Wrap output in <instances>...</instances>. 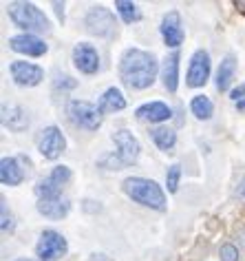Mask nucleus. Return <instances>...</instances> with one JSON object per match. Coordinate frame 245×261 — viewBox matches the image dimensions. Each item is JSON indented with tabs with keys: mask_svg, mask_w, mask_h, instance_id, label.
Here are the masks:
<instances>
[{
	"mask_svg": "<svg viewBox=\"0 0 245 261\" xmlns=\"http://www.w3.org/2000/svg\"><path fill=\"white\" fill-rule=\"evenodd\" d=\"M71 179V168L69 166H53L47 177L36 184L38 199H55L62 197V186Z\"/></svg>",
	"mask_w": 245,
	"mask_h": 261,
	"instance_id": "obj_7",
	"label": "nucleus"
},
{
	"mask_svg": "<svg viewBox=\"0 0 245 261\" xmlns=\"http://www.w3.org/2000/svg\"><path fill=\"white\" fill-rule=\"evenodd\" d=\"M14 261H34V259H27V257H20V259H14Z\"/></svg>",
	"mask_w": 245,
	"mask_h": 261,
	"instance_id": "obj_35",
	"label": "nucleus"
},
{
	"mask_svg": "<svg viewBox=\"0 0 245 261\" xmlns=\"http://www.w3.org/2000/svg\"><path fill=\"white\" fill-rule=\"evenodd\" d=\"M219 257L221 261H238V248L234 244H223L219 248Z\"/></svg>",
	"mask_w": 245,
	"mask_h": 261,
	"instance_id": "obj_29",
	"label": "nucleus"
},
{
	"mask_svg": "<svg viewBox=\"0 0 245 261\" xmlns=\"http://www.w3.org/2000/svg\"><path fill=\"white\" fill-rule=\"evenodd\" d=\"M38 213L44 215L47 219H62V217H67L69 211H71V204H69V199H64V197H55V199H38Z\"/></svg>",
	"mask_w": 245,
	"mask_h": 261,
	"instance_id": "obj_18",
	"label": "nucleus"
},
{
	"mask_svg": "<svg viewBox=\"0 0 245 261\" xmlns=\"http://www.w3.org/2000/svg\"><path fill=\"white\" fill-rule=\"evenodd\" d=\"M67 115L73 126L84 130H98L102 126V111L86 100H71L67 104Z\"/></svg>",
	"mask_w": 245,
	"mask_h": 261,
	"instance_id": "obj_4",
	"label": "nucleus"
},
{
	"mask_svg": "<svg viewBox=\"0 0 245 261\" xmlns=\"http://www.w3.org/2000/svg\"><path fill=\"white\" fill-rule=\"evenodd\" d=\"M150 138L155 142V146L164 153H170L177 144V133L170 126H155L150 128Z\"/></svg>",
	"mask_w": 245,
	"mask_h": 261,
	"instance_id": "obj_21",
	"label": "nucleus"
},
{
	"mask_svg": "<svg viewBox=\"0 0 245 261\" xmlns=\"http://www.w3.org/2000/svg\"><path fill=\"white\" fill-rule=\"evenodd\" d=\"M53 7H55V11H57V16H60V18H64V5L62 3H53Z\"/></svg>",
	"mask_w": 245,
	"mask_h": 261,
	"instance_id": "obj_32",
	"label": "nucleus"
},
{
	"mask_svg": "<svg viewBox=\"0 0 245 261\" xmlns=\"http://www.w3.org/2000/svg\"><path fill=\"white\" fill-rule=\"evenodd\" d=\"M230 97H232L234 102H243V100H245V84H241V87H236V89L230 93Z\"/></svg>",
	"mask_w": 245,
	"mask_h": 261,
	"instance_id": "obj_30",
	"label": "nucleus"
},
{
	"mask_svg": "<svg viewBox=\"0 0 245 261\" xmlns=\"http://www.w3.org/2000/svg\"><path fill=\"white\" fill-rule=\"evenodd\" d=\"M67 250L69 244L62 232L53 230V228H47L40 232V239L36 244V257L40 261H57L67 254Z\"/></svg>",
	"mask_w": 245,
	"mask_h": 261,
	"instance_id": "obj_5",
	"label": "nucleus"
},
{
	"mask_svg": "<svg viewBox=\"0 0 245 261\" xmlns=\"http://www.w3.org/2000/svg\"><path fill=\"white\" fill-rule=\"evenodd\" d=\"M84 27L91 36H98V38H113L115 36V27H117V22H115V16L111 9L102 7H91L86 11L84 16Z\"/></svg>",
	"mask_w": 245,
	"mask_h": 261,
	"instance_id": "obj_6",
	"label": "nucleus"
},
{
	"mask_svg": "<svg viewBox=\"0 0 245 261\" xmlns=\"http://www.w3.org/2000/svg\"><path fill=\"white\" fill-rule=\"evenodd\" d=\"M236 109H238V111H245V100H243V102H236Z\"/></svg>",
	"mask_w": 245,
	"mask_h": 261,
	"instance_id": "obj_33",
	"label": "nucleus"
},
{
	"mask_svg": "<svg viewBox=\"0 0 245 261\" xmlns=\"http://www.w3.org/2000/svg\"><path fill=\"white\" fill-rule=\"evenodd\" d=\"M179 179H181V166L170 164L168 171H166V186H168V193L179 191Z\"/></svg>",
	"mask_w": 245,
	"mask_h": 261,
	"instance_id": "obj_25",
	"label": "nucleus"
},
{
	"mask_svg": "<svg viewBox=\"0 0 245 261\" xmlns=\"http://www.w3.org/2000/svg\"><path fill=\"white\" fill-rule=\"evenodd\" d=\"M190 111L197 120H210L212 113H215V104L208 95H195L190 100Z\"/></svg>",
	"mask_w": 245,
	"mask_h": 261,
	"instance_id": "obj_23",
	"label": "nucleus"
},
{
	"mask_svg": "<svg viewBox=\"0 0 245 261\" xmlns=\"http://www.w3.org/2000/svg\"><path fill=\"white\" fill-rule=\"evenodd\" d=\"M113 142H115V146H117V151H115V153L119 155L121 162H124L126 166H131V164H135V162L139 160L141 144H139V140L135 138L128 128L115 130V133H113Z\"/></svg>",
	"mask_w": 245,
	"mask_h": 261,
	"instance_id": "obj_11",
	"label": "nucleus"
},
{
	"mask_svg": "<svg viewBox=\"0 0 245 261\" xmlns=\"http://www.w3.org/2000/svg\"><path fill=\"white\" fill-rule=\"evenodd\" d=\"M75 69L84 75H95L100 71V54L91 42H77L71 54Z\"/></svg>",
	"mask_w": 245,
	"mask_h": 261,
	"instance_id": "obj_9",
	"label": "nucleus"
},
{
	"mask_svg": "<svg viewBox=\"0 0 245 261\" xmlns=\"http://www.w3.org/2000/svg\"><path fill=\"white\" fill-rule=\"evenodd\" d=\"M135 115H137L139 120L159 124V122L170 120V117H172V109L166 102H146V104H141V107L135 111Z\"/></svg>",
	"mask_w": 245,
	"mask_h": 261,
	"instance_id": "obj_16",
	"label": "nucleus"
},
{
	"mask_svg": "<svg viewBox=\"0 0 245 261\" xmlns=\"http://www.w3.org/2000/svg\"><path fill=\"white\" fill-rule=\"evenodd\" d=\"M121 191L137 204L152 208V211H166V195L161 191V186L155 179L146 177H126L121 181Z\"/></svg>",
	"mask_w": 245,
	"mask_h": 261,
	"instance_id": "obj_2",
	"label": "nucleus"
},
{
	"mask_svg": "<svg viewBox=\"0 0 245 261\" xmlns=\"http://www.w3.org/2000/svg\"><path fill=\"white\" fill-rule=\"evenodd\" d=\"M22 179H24V171L16 158L0 160V181L5 186H20Z\"/></svg>",
	"mask_w": 245,
	"mask_h": 261,
	"instance_id": "obj_17",
	"label": "nucleus"
},
{
	"mask_svg": "<svg viewBox=\"0 0 245 261\" xmlns=\"http://www.w3.org/2000/svg\"><path fill=\"white\" fill-rule=\"evenodd\" d=\"M9 49L29 58H40L49 51V44L34 34H18L9 38Z\"/></svg>",
	"mask_w": 245,
	"mask_h": 261,
	"instance_id": "obj_13",
	"label": "nucleus"
},
{
	"mask_svg": "<svg viewBox=\"0 0 245 261\" xmlns=\"http://www.w3.org/2000/svg\"><path fill=\"white\" fill-rule=\"evenodd\" d=\"M115 9H117V14L121 16V20H124L126 24H133L141 18L137 5L131 3V0H117V3H115Z\"/></svg>",
	"mask_w": 245,
	"mask_h": 261,
	"instance_id": "obj_24",
	"label": "nucleus"
},
{
	"mask_svg": "<svg viewBox=\"0 0 245 261\" xmlns=\"http://www.w3.org/2000/svg\"><path fill=\"white\" fill-rule=\"evenodd\" d=\"M29 113L18 104H5L3 107V126L14 130V133H22V130L29 128Z\"/></svg>",
	"mask_w": 245,
	"mask_h": 261,
	"instance_id": "obj_15",
	"label": "nucleus"
},
{
	"mask_svg": "<svg viewBox=\"0 0 245 261\" xmlns=\"http://www.w3.org/2000/svg\"><path fill=\"white\" fill-rule=\"evenodd\" d=\"M53 87L57 91H71V89L77 87V80H73V77L67 75V73H60V71H55V73H53Z\"/></svg>",
	"mask_w": 245,
	"mask_h": 261,
	"instance_id": "obj_27",
	"label": "nucleus"
},
{
	"mask_svg": "<svg viewBox=\"0 0 245 261\" xmlns=\"http://www.w3.org/2000/svg\"><path fill=\"white\" fill-rule=\"evenodd\" d=\"M98 109L102 113H115V111H124L126 109V97L117 87H108L104 93L100 95Z\"/></svg>",
	"mask_w": 245,
	"mask_h": 261,
	"instance_id": "obj_19",
	"label": "nucleus"
},
{
	"mask_svg": "<svg viewBox=\"0 0 245 261\" xmlns=\"http://www.w3.org/2000/svg\"><path fill=\"white\" fill-rule=\"evenodd\" d=\"M98 164H100L102 168H106V171H121V168L126 166L117 153H106V155H102V158L98 160Z\"/></svg>",
	"mask_w": 245,
	"mask_h": 261,
	"instance_id": "obj_26",
	"label": "nucleus"
},
{
	"mask_svg": "<svg viewBox=\"0 0 245 261\" xmlns=\"http://www.w3.org/2000/svg\"><path fill=\"white\" fill-rule=\"evenodd\" d=\"M234 195H236V197H243V199H245V177H241V181L236 184Z\"/></svg>",
	"mask_w": 245,
	"mask_h": 261,
	"instance_id": "obj_31",
	"label": "nucleus"
},
{
	"mask_svg": "<svg viewBox=\"0 0 245 261\" xmlns=\"http://www.w3.org/2000/svg\"><path fill=\"white\" fill-rule=\"evenodd\" d=\"M210 69H212V62H210V54L205 49H197L190 58V67H188V75H186V84L188 87H203L210 77Z\"/></svg>",
	"mask_w": 245,
	"mask_h": 261,
	"instance_id": "obj_10",
	"label": "nucleus"
},
{
	"mask_svg": "<svg viewBox=\"0 0 245 261\" xmlns=\"http://www.w3.org/2000/svg\"><path fill=\"white\" fill-rule=\"evenodd\" d=\"M234 71H236V60L234 56H225L221 64H219V71H217V91H228L232 80H234Z\"/></svg>",
	"mask_w": 245,
	"mask_h": 261,
	"instance_id": "obj_22",
	"label": "nucleus"
},
{
	"mask_svg": "<svg viewBox=\"0 0 245 261\" xmlns=\"http://www.w3.org/2000/svg\"><path fill=\"white\" fill-rule=\"evenodd\" d=\"M161 80H164L166 91L175 93L179 89V54H170L164 60V69H161Z\"/></svg>",
	"mask_w": 245,
	"mask_h": 261,
	"instance_id": "obj_20",
	"label": "nucleus"
},
{
	"mask_svg": "<svg viewBox=\"0 0 245 261\" xmlns=\"http://www.w3.org/2000/svg\"><path fill=\"white\" fill-rule=\"evenodd\" d=\"M7 14L16 27L24 29V34H49L51 22L49 18L36 7L34 3H9Z\"/></svg>",
	"mask_w": 245,
	"mask_h": 261,
	"instance_id": "obj_3",
	"label": "nucleus"
},
{
	"mask_svg": "<svg viewBox=\"0 0 245 261\" xmlns=\"http://www.w3.org/2000/svg\"><path fill=\"white\" fill-rule=\"evenodd\" d=\"M67 148V138L57 126H47L38 138V151L44 160H57Z\"/></svg>",
	"mask_w": 245,
	"mask_h": 261,
	"instance_id": "obj_8",
	"label": "nucleus"
},
{
	"mask_svg": "<svg viewBox=\"0 0 245 261\" xmlns=\"http://www.w3.org/2000/svg\"><path fill=\"white\" fill-rule=\"evenodd\" d=\"M234 5H236V7H245V3H241V0H236Z\"/></svg>",
	"mask_w": 245,
	"mask_h": 261,
	"instance_id": "obj_34",
	"label": "nucleus"
},
{
	"mask_svg": "<svg viewBox=\"0 0 245 261\" xmlns=\"http://www.w3.org/2000/svg\"><path fill=\"white\" fill-rule=\"evenodd\" d=\"M0 211H3V221H0V228H3V232H11L16 228V224H14V215L7 211V201H5V199H3Z\"/></svg>",
	"mask_w": 245,
	"mask_h": 261,
	"instance_id": "obj_28",
	"label": "nucleus"
},
{
	"mask_svg": "<svg viewBox=\"0 0 245 261\" xmlns=\"http://www.w3.org/2000/svg\"><path fill=\"white\" fill-rule=\"evenodd\" d=\"M9 73L14 77L18 87H38L44 80V69L38 64L24 62V60H14L9 64Z\"/></svg>",
	"mask_w": 245,
	"mask_h": 261,
	"instance_id": "obj_12",
	"label": "nucleus"
},
{
	"mask_svg": "<svg viewBox=\"0 0 245 261\" xmlns=\"http://www.w3.org/2000/svg\"><path fill=\"white\" fill-rule=\"evenodd\" d=\"M159 31H161V38H164L166 47L170 49H179L183 44V24H181V16L177 11H170L161 18V24H159Z\"/></svg>",
	"mask_w": 245,
	"mask_h": 261,
	"instance_id": "obj_14",
	"label": "nucleus"
},
{
	"mask_svg": "<svg viewBox=\"0 0 245 261\" xmlns=\"http://www.w3.org/2000/svg\"><path fill=\"white\" fill-rule=\"evenodd\" d=\"M157 71H159L157 56L150 54V51L131 47L119 58V77L133 91H144L152 87Z\"/></svg>",
	"mask_w": 245,
	"mask_h": 261,
	"instance_id": "obj_1",
	"label": "nucleus"
}]
</instances>
